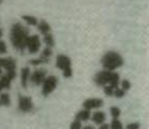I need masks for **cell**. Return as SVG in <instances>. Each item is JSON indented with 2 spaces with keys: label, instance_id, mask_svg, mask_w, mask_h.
Segmentation results:
<instances>
[{
  "label": "cell",
  "instance_id": "cell-19",
  "mask_svg": "<svg viewBox=\"0 0 149 129\" xmlns=\"http://www.w3.org/2000/svg\"><path fill=\"white\" fill-rule=\"evenodd\" d=\"M11 83L12 80L6 75H1L0 76V85L2 86L3 89H10L11 88Z\"/></svg>",
  "mask_w": 149,
  "mask_h": 129
},
{
  "label": "cell",
  "instance_id": "cell-20",
  "mask_svg": "<svg viewBox=\"0 0 149 129\" xmlns=\"http://www.w3.org/2000/svg\"><path fill=\"white\" fill-rule=\"evenodd\" d=\"M109 127L110 129H124L123 124H122V122H120L118 119H113L111 124L109 125Z\"/></svg>",
  "mask_w": 149,
  "mask_h": 129
},
{
  "label": "cell",
  "instance_id": "cell-13",
  "mask_svg": "<svg viewBox=\"0 0 149 129\" xmlns=\"http://www.w3.org/2000/svg\"><path fill=\"white\" fill-rule=\"evenodd\" d=\"M90 118H91V111L87 109L79 110L75 115V120L79 121V122H86V121L90 120Z\"/></svg>",
  "mask_w": 149,
  "mask_h": 129
},
{
  "label": "cell",
  "instance_id": "cell-30",
  "mask_svg": "<svg viewBox=\"0 0 149 129\" xmlns=\"http://www.w3.org/2000/svg\"><path fill=\"white\" fill-rule=\"evenodd\" d=\"M81 129H94V127L93 126H86V127H84V128Z\"/></svg>",
  "mask_w": 149,
  "mask_h": 129
},
{
  "label": "cell",
  "instance_id": "cell-28",
  "mask_svg": "<svg viewBox=\"0 0 149 129\" xmlns=\"http://www.w3.org/2000/svg\"><path fill=\"white\" fill-rule=\"evenodd\" d=\"M126 129H140V124L139 123H131L126 126Z\"/></svg>",
  "mask_w": 149,
  "mask_h": 129
},
{
  "label": "cell",
  "instance_id": "cell-16",
  "mask_svg": "<svg viewBox=\"0 0 149 129\" xmlns=\"http://www.w3.org/2000/svg\"><path fill=\"white\" fill-rule=\"evenodd\" d=\"M43 43H46V46L48 48H53L55 46V40L54 37H53V35L51 33H48V34H45L43 35Z\"/></svg>",
  "mask_w": 149,
  "mask_h": 129
},
{
  "label": "cell",
  "instance_id": "cell-6",
  "mask_svg": "<svg viewBox=\"0 0 149 129\" xmlns=\"http://www.w3.org/2000/svg\"><path fill=\"white\" fill-rule=\"evenodd\" d=\"M41 88V93L43 96H48L56 89V87L58 85V78L55 75H47V77L45 78Z\"/></svg>",
  "mask_w": 149,
  "mask_h": 129
},
{
  "label": "cell",
  "instance_id": "cell-5",
  "mask_svg": "<svg viewBox=\"0 0 149 129\" xmlns=\"http://www.w3.org/2000/svg\"><path fill=\"white\" fill-rule=\"evenodd\" d=\"M0 67H1V69H6V75L11 80L16 78V76H17V73H16V60L14 58L0 57Z\"/></svg>",
  "mask_w": 149,
  "mask_h": 129
},
{
  "label": "cell",
  "instance_id": "cell-1",
  "mask_svg": "<svg viewBox=\"0 0 149 129\" xmlns=\"http://www.w3.org/2000/svg\"><path fill=\"white\" fill-rule=\"evenodd\" d=\"M30 31L26 26H22L20 22L14 23L11 26L10 31V41L14 49L19 51L20 53L24 52L26 49V41L29 39Z\"/></svg>",
  "mask_w": 149,
  "mask_h": 129
},
{
  "label": "cell",
  "instance_id": "cell-29",
  "mask_svg": "<svg viewBox=\"0 0 149 129\" xmlns=\"http://www.w3.org/2000/svg\"><path fill=\"white\" fill-rule=\"evenodd\" d=\"M98 129H110V127H109V125L108 124H102V125H100V128Z\"/></svg>",
  "mask_w": 149,
  "mask_h": 129
},
{
  "label": "cell",
  "instance_id": "cell-21",
  "mask_svg": "<svg viewBox=\"0 0 149 129\" xmlns=\"http://www.w3.org/2000/svg\"><path fill=\"white\" fill-rule=\"evenodd\" d=\"M115 88H118V87L110 86V85L104 86V93H105L107 96H113V92H114Z\"/></svg>",
  "mask_w": 149,
  "mask_h": 129
},
{
  "label": "cell",
  "instance_id": "cell-23",
  "mask_svg": "<svg viewBox=\"0 0 149 129\" xmlns=\"http://www.w3.org/2000/svg\"><path fill=\"white\" fill-rule=\"evenodd\" d=\"M110 113H111V116L113 119H118L120 115V109L118 107L113 106L110 108Z\"/></svg>",
  "mask_w": 149,
  "mask_h": 129
},
{
  "label": "cell",
  "instance_id": "cell-12",
  "mask_svg": "<svg viewBox=\"0 0 149 129\" xmlns=\"http://www.w3.org/2000/svg\"><path fill=\"white\" fill-rule=\"evenodd\" d=\"M92 122L96 125H102V124L105 123V121H106V114L104 113L103 111H95L93 114L91 115Z\"/></svg>",
  "mask_w": 149,
  "mask_h": 129
},
{
  "label": "cell",
  "instance_id": "cell-17",
  "mask_svg": "<svg viewBox=\"0 0 149 129\" xmlns=\"http://www.w3.org/2000/svg\"><path fill=\"white\" fill-rule=\"evenodd\" d=\"M21 18H22V20H24L29 26H37L38 23V19L35 16H31V15H22L21 16Z\"/></svg>",
  "mask_w": 149,
  "mask_h": 129
},
{
  "label": "cell",
  "instance_id": "cell-27",
  "mask_svg": "<svg viewBox=\"0 0 149 129\" xmlns=\"http://www.w3.org/2000/svg\"><path fill=\"white\" fill-rule=\"evenodd\" d=\"M6 51H8V48H6V41H3V40H0V55L6 54Z\"/></svg>",
  "mask_w": 149,
  "mask_h": 129
},
{
  "label": "cell",
  "instance_id": "cell-25",
  "mask_svg": "<svg viewBox=\"0 0 149 129\" xmlns=\"http://www.w3.org/2000/svg\"><path fill=\"white\" fill-rule=\"evenodd\" d=\"M125 94H126V92L124 91L123 89H120V87L115 88L114 92H113V96H115V98H124V96H125Z\"/></svg>",
  "mask_w": 149,
  "mask_h": 129
},
{
  "label": "cell",
  "instance_id": "cell-32",
  "mask_svg": "<svg viewBox=\"0 0 149 129\" xmlns=\"http://www.w3.org/2000/svg\"><path fill=\"white\" fill-rule=\"evenodd\" d=\"M2 75V69H1V67H0V76Z\"/></svg>",
  "mask_w": 149,
  "mask_h": 129
},
{
  "label": "cell",
  "instance_id": "cell-18",
  "mask_svg": "<svg viewBox=\"0 0 149 129\" xmlns=\"http://www.w3.org/2000/svg\"><path fill=\"white\" fill-rule=\"evenodd\" d=\"M29 63H31L32 66H39V65H43V63H49L50 59L39 56V57H37V58H33V59H31Z\"/></svg>",
  "mask_w": 149,
  "mask_h": 129
},
{
  "label": "cell",
  "instance_id": "cell-34",
  "mask_svg": "<svg viewBox=\"0 0 149 129\" xmlns=\"http://www.w3.org/2000/svg\"><path fill=\"white\" fill-rule=\"evenodd\" d=\"M0 1H1V0H0Z\"/></svg>",
  "mask_w": 149,
  "mask_h": 129
},
{
  "label": "cell",
  "instance_id": "cell-26",
  "mask_svg": "<svg viewBox=\"0 0 149 129\" xmlns=\"http://www.w3.org/2000/svg\"><path fill=\"white\" fill-rule=\"evenodd\" d=\"M70 129H81V122L74 120L70 125Z\"/></svg>",
  "mask_w": 149,
  "mask_h": 129
},
{
  "label": "cell",
  "instance_id": "cell-24",
  "mask_svg": "<svg viewBox=\"0 0 149 129\" xmlns=\"http://www.w3.org/2000/svg\"><path fill=\"white\" fill-rule=\"evenodd\" d=\"M131 88V83L128 79H123L120 82V89H123L124 91L126 92Z\"/></svg>",
  "mask_w": 149,
  "mask_h": 129
},
{
  "label": "cell",
  "instance_id": "cell-22",
  "mask_svg": "<svg viewBox=\"0 0 149 129\" xmlns=\"http://www.w3.org/2000/svg\"><path fill=\"white\" fill-rule=\"evenodd\" d=\"M52 54H53V51H52L51 48H48V47H46V48L42 50V52H41L40 56H41V57H43V58H48V59H51Z\"/></svg>",
  "mask_w": 149,
  "mask_h": 129
},
{
  "label": "cell",
  "instance_id": "cell-2",
  "mask_svg": "<svg viewBox=\"0 0 149 129\" xmlns=\"http://www.w3.org/2000/svg\"><path fill=\"white\" fill-rule=\"evenodd\" d=\"M93 80L96 86H114L118 87L120 85V74L114 71H108V70H104V71L97 72L94 75Z\"/></svg>",
  "mask_w": 149,
  "mask_h": 129
},
{
  "label": "cell",
  "instance_id": "cell-8",
  "mask_svg": "<svg viewBox=\"0 0 149 129\" xmlns=\"http://www.w3.org/2000/svg\"><path fill=\"white\" fill-rule=\"evenodd\" d=\"M47 75H48V72H47L46 69H37L35 70L32 74H30L29 82L34 86H39L43 83Z\"/></svg>",
  "mask_w": 149,
  "mask_h": 129
},
{
  "label": "cell",
  "instance_id": "cell-15",
  "mask_svg": "<svg viewBox=\"0 0 149 129\" xmlns=\"http://www.w3.org/2000/svg\"><path fill=\"white\" fill-rule=\"evenodd\" d=\"M0 106L10 107L11 106V98L9 93H1L0 94Z\"/></svg>",
  "mask_w": 149,
  "mask_h": 129
},
{
  "label": "cell",
  "instance_id": "cell-4",
  "mask_svg": "<svg viewBox=\"0 0 149 129\" xmlns=\"http://www.w3.org/2000/svg\"><path fill=\"white\" fill-rule=\"evenodd\" d=\"M56 67L58 69H60L63 71V77L70 78L73 74V71H72V63L70 57H68L67 55L59 54L57 55L56 57Z\"/></svg>",
  "mask_w": 149,
  "mask_h": 129
},
{
  "label": "cell",
  "instance_id": "cell-3",
  "mask_svg": "<svg viewBox=\"0 0 149 129\" xmlns=\"http://www.w3.org/2000/svg\"><path fill=\"white\" fill-rule=\"evenodd\" d=\"M102 66L105 70L108 71H114L118 69L124 65V58L115 51H108L106 52L102 57Z\"/></svg>",
  "mask_w": 149,
  "mask_h": 129
},
{
  "label": "cell",
  "instance_id": "cell-10",
  "mask_svg": "<svg viewBox=\"0 0 149 129\" xmlns=\"http://www.w3.org/2000/svg\"><path fill=\"white\" fill-rule=\"evenodd\" d=\"M104 105V100L102 98H88L83 103L84 109L90 110L92 109H97Z\"/></svg>",
  "mask_w": 149,
  "mask_h": 129
},
{
  "label": "cell",
  "instance_id": "cell-31",
  "mask_svg": "<svg viewBox=\"0 0 149 129\" xmlns=\"http://www.w3.org/2000/svg\"><path fill=\"white\" fill-rule=\"evenodd\" d=\"M3 36V30L0 28V40H1V37Z\"/></svg>",
  "mask_w": 149,
  "mask_h": 129
},
{
  "label": "cell",
  "instance_id": "cell-7",
  "mask_svg": "<svg viewBox=\"0 0 149 129\" xmlns=\"http://www.w3.org/2000/svg\"><path fill=\"white\" fill-rule=\"evenodd\" d=\"M34 109V103L30 96L26 95H19L18 98V110L23 113H28V112L33 111Z\"/></svg>",
  "mask_w": 149,
  "mask_h": 129
},
{
  "label": "cell",
  "instance_id": "cell-9",
  "mask_svg": "<svg viewBox=\"0 0 149 129\" xmlns=\"http://www.w3.org/2000/svg\"><path fill=\"white\" fill-rule=\"evenodd\" d=\"M40 47H41V43H40L38 35L29 36V39L26 41V49H28L30 54H36L39 51Z\"/></svg>",
  "mask_w": 149,
  "mask_h": 129
},
{
  "label": "cell",
  "instance_id": "cell-14",
  "mask_svg": "<svg viewBox=\"0 0 149 129\" xmlns=\"http://www.w3.org/2000/svg\"><path fill=\"white\" fill-rule=\"evenodd\" d=\"M37 29H38V31L41 33V34L45 35V34H48V33H50V32H51V26L47 22L46 20L42 19V20H40V21H38Z\"/></svg>",
  "mask_w": 149,
  "mask_h": 129
},
{
  "label": "cell",
  "instance_id": "cell-33",
  "mask_svg": "<svg viewBox=\"0 0 149 129\" xmlns=\"http://www.w3.org/2000/svg\"><path fill=\"white\" fill-rule=\"evenodd\" d=\"M2 90H3L2 86H1V85H0V93H1V91H2Z\"/></svg>",
  "mask_w": 149,
  "mask_h": 129
},
{
  "label": "cell",
  "instance_id": "cell-11",
  "mask_svg": "<svg viewBox=\"0 0 149 129\" xmlns=\"http://www.w3.org/2000/svg\"><path fill=\"white\" fill-rule=\"evenodd\" d=\"M30 74H31V70H30L29 67H24L21 69V73H20V84L22 88L26 89L28 87V84H29V78Z\"/></svg>",
  "mask_w": 149,
  "mask_h": 129
}]
</instances>
